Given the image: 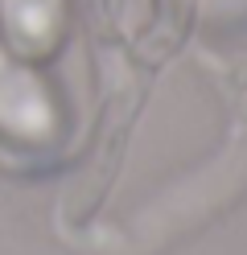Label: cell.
Wrapping results in <instances>:
<instances>
[{
	"mask_svg": "<svg viewBox=\"0 0 247 255\" xmlns=\"http://www.w3.org/2000/svg\"><path fill=\"white\" fill-rule=\"evenodd\" d=\"M4 17L16 41L45 45L58 25V0H4Z\"/></svg>",
	"mask_w": 247,
	"mask_h": 255,
	"instance_id": "obj_1",
	"label": "cell"
}]
</instances>
